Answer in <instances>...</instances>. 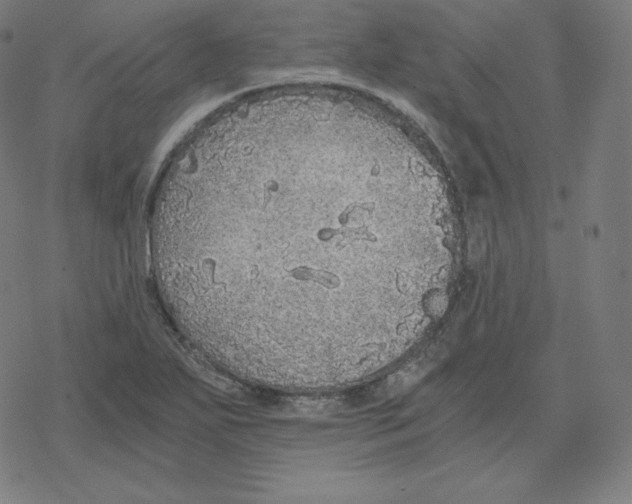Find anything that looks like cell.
<instances>
[{
	"label": "cell",
	"instance_id": "1",
	"mask_svg": "<svg viewBox=\"0 0 632 504\" xmlns=\"http://www.w3.org/2000/svg\"><path fill=\"white\" fill-rule=\"evenodd\" d=\"M380 132L330 110L250 109L175 156L151 260L198 352L251 381L343 369L377 349V291L443 255L409 225Z\"/></svg>",
	"mask_w": 632,
	"mask_h": 504
}]
</instances>
